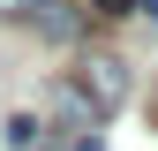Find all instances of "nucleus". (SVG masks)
Returning <instances> with one entry per match:
<instances>
[{
	"instance_id": "3",
	"label": "nucleus",
	"mask_w": 158,
	"mask_h": 151,
	"mask_svg": "<svg viewBox=\"0 0 158 151\" xmlns=\"http://www.w3.org/2000/svg\"><path fill=\"white\" fill-rule=\"evenodd\" d=\"M53 106H60V121H68V128H83V136H90L98 121H106V113H98V106L83 98V91H75V83H68V91H60V98H53Z\"/></svg>"
},
{
	"instance_id": "8",
	"label": "nucleus",
	"mask_w": 158,
	"mask_h": 151,
	"mask_svg": "<svg viewBox=\"0 0 158 151\" xmlns=\"http://www.w3.org/2000/svg\"><path fill=\"white\" fill-rule=\"evenodd\" d=\"M75 151H106V144H98V136H83V144H75Z\"/></svg>"
},
{
	"instance_id": "6",
	"label": "nucleus",
	"mask_w": 158,
	"mask_h": 151,
	"mask_svg": "<svg viewBox=\"0 0 158 151\" xmlns=\"http://www.w3.org/2000/svg\"><path fill=\"white\" fill-rule=\"evenodd\" d=\"M90 15H135V0H90Z\"/></svg>"
},
{
	"instance_id": "5",
	"label": "nucleus",
	"mask_w": 158,
	"mask_h": 151,
	"mask_svg": "<svg viewBox=\"0 0 158 151\" xmlns=\"http://www.w3.org/2000/svg\"><path fill=\"white\" fill-rule=\"evenodd\" d=\"M38 8H45V0H0V15H15V23H30Z\"/></svg>"
},
{
	"instance_id": "1",
	"label": "nucleus",
	"mask_w": 158,
	"mask_h": 151,
	"mask_svg": "<svg viewBox=\"0 0 158 151\" xmlns=\"http://www.w3.org/2000/svg\"><path fill=\"white\" fill-rule=\"evenodd\" d=\"M75 91H83L98 113L128 106V61H121V53H90V61H83V76H75Z\"/></svg>"
},
{
	"instance_id": "2",
	"label": "nucleus",
	"mask_w": 158,
	"mask_h": 151,
	"mask_svg": "<svg viewBox=\"0 0 158 151\" xmlns=\"http://www.w3.org/2000/svg\"><path fill=\"white\" fill-rule=\"evenodd\" d=\"M38 30L53 38V45H68V38H83V8H75V0H45V8L30 15Z\"/></svg>"
},
{
	"instance_id": "7",
	"label": "nucleus",
	"mask_w": 158,
	"mask_h": 151,
	"mask_svg": "<svg viewBox=\"0 0 158 151\" xmlns=\"http://www.w3.org/2000/svg\"><path fill=\"white\" fill-rule=\"evenodd\" d=\"M135 15H158V0H135Z\"/></svg>"
},
{
	"instance_id": "4",
	"label": "nucleus",
	"mask_w": 158,
	"mask_h": 151,
	"mask_svg": "<svg viewBox=\"0 0 158 151\" xmlns=\"http://www.w3.org/2000/svg\"><path fill=\"white\" fill-rule=\"evenodd\" d=\"M30 136H38V113H8V144L30 151Z\"/></svg>"
}]
</instances>
